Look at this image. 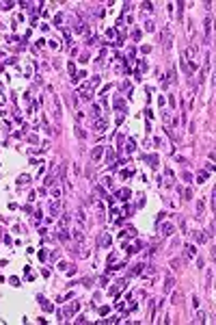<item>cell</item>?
<instances>
[{"instance_id": "cell-1", "label": "cell", "mask_w": 216, "mask_h": 325, "mask_svg": "<svg viewBox=\"0 0 216 325\" xmlns=\"http://www.w3.org/2000/svg\"><path fill=\"white\" fill-rule=\"evenodd\" d=\"M171 41H173L171 24H164V26H162V46H164V50H169V48H171Z\"/></svg>"}, {"instance_id": "cell-2", "label": "cell", "mask_w": 216, "mask_h": 325, "mask_svg": "<svg viewBox=\"0 0 216 325\" xmlns=\"http://www.w3.org/2000/svg\"><path fill=\"white\" fill-rule=\"evenodd\" d=\"M52 100H54V119H56V122H63V106H61L59 93H52Z\"/></svg>"}, {"instance_id": "cell-3", "label": "cell", "mask_w": 216, "mask_h": 325, "mask_svg": "<svg viewBox=\"0 0 216 325\" xmlns=\"http://www.w3.org/2000/svg\"><path fill=\"white\" fill-rule=\"evenodd\" d=\"M184 256H186V260H192V258L197 256V247L195 245H186L184 247Z\"/></svg>"}, {"instance_id": "cell-4", "label": "cell", "mask_w": 216, "mask_h": 325, "mask_svg": "<svg viewBox=\"0 0 216 325\" xmlns=\"http://www.w3.org/2000/svg\"><path fill=\"white\" fill-rule=\"evenodd\" d=\"M184 56H186V59H188V56H190V59H197V56H199V48H197L195 44H190V46H188V50H186V54H184Z\"/></svg>"}, {"instance_id": "cell-5", "label": "cell", "mask_w": 216, "mask_h": 325, "mask_svg": "<svg viewBox=\"0 0 216 325\" xmlns=\"http://www.w3.org/2000/svg\"><path fill=\"white\" fill-rule=\"evenodd\" d=\"M117 199L128 202V199H130V189H119V191H117Z\"/></svg>"}, {"instance_id": "cell-6", "label": "cell", "mask_w": 216, "mask_h": 325, "mask_svg": "<svg viewBox=\"0 0 216 325\" xmlns=\"http://www.w3.org/2000/svg\"><path fill=\"white\" fill-rule=\"evenodd\" d=\"M95 130H97V132H106V130H108V122H106V119H97V122H95Z\"/></svg>"}, {"instance_id": "cell-7", "label": "cell", "mask_w": 216, "mask_h": 325, "mask_svg": "<svg viewBox=\"0 0 216 325\" xmlns=\"http://www.w3.org/2000/svg\"><path fill=\"white\" fill-rule=\"evenodd\" d=\"M115 162H117V160H115V152L108 148L106 150V165H108V167H115Z\"/></svg>"}, {"instance_id": "cell-8", "label": "cell", "mask_w": 216, "mask_h": 325, "mask_svg": "<svg viewBox=\"0 0 216 325\" xmlns=\"http://www.w3.org/2000/svg\"><path fill=\"white\" fill-rule=\"evenodd\" d=\"M173 232H175V228H173V223H164V226H162V236H171Z\"/></svg>"}, {"instance_id": "cell-9", "label": "cell", "mask_w": 216, "mask_h": 325, "mask_svg": "<svg viewBox=\"0 0 216 325\" xmlns=\"http://www.w3.org/2000/svg\"><path fill=\"white\" fill-rule=\"evenodd\" d=\"M102 156H104V148H102V145L93 148V152H91V158H93V160H99Z\"/></svg>"}, {"instance_id": "cell-10", "label": "cell", "mask_w": 216, "mask_h": 325, "mask_svg": "<svg viewBox=\"0 0 216 325\" xmlns=\"http://www.w3.org/2000/svg\"><path fill=\"white\" fill-rule=\"evenodd\" d=\"M173 286H175V280H173L171 275H167V280H164V293H171Z\"/></svg>"}, {"instance_id": "cell-11", "label": "cell", "mask_w": 216, "mask_h": 325, "mask_svg": "<svg viewBox=\"0 0 216 325\" xmlns=\"http://www.w3.org/2000/svg\"><path fill=\"white\" fill-rule=\"evenodd\" d=\"M192 236H195V241H197V243H205V241H207V236L203 234L201 230H195V232H192Z\"/></svg>"}, {"instance_id": "cell-12", "label": "cell", "mask_w": 216, "mask_h": 325, "mask_svg": "<svg viewBox=\"0 0 216 325\" xmlns=\"http://www.w3.org/2000/svg\"><path fill=\"white\" fill-rule=\"evenodd\" d=\"M71 236H74L76 241L80 243V245H82V243H84V232H82V228H78V230H74V234H71Z\"/></svg>"}, {"instance_id": "cell-13", "label": "cell", "mask_w": 216, "mask_h": 325, "mask_svg": "<svg viewBox=\"0 0 216 325\" xmlns=\"http://www.w3.org/2000/svg\"><path fill=\"white\" fill-rule=\"evenodd\" d=\"M67 226H69V215H61L59 228H61V230H67Z\"/></svg>"}, {"instance_id": "cell-14", "label": "cell", "mask_w": 216, "mask_h": 325, "mask_svg": "<svg viewBox=\"0 0 216 325\" xmlns=\"http://www.w3.org/2000/svg\"><path fill=\"white\" fill-rule=\"evenodd\" d=\"M205 212V199H199L197 202V217H201Z\"/></svg>"}, {"instance_id": "cell-15", "label": "cell", "mask_w": 216, "mask_h": 325, "mask_svg": "<svg viewBox=\"0 0 216 325\" xmlns=\"http://www.w3.org/2000/svg\"><path fill=\"white\" fill-rule=\"evenodd\" d=\"M52 199H61V195H63V191H61V187H52Z\"/></svg>"}, {"instance_id": "cell-16", "label": "cell", "mask_w": 216, "mask_h": 325, "mask_svg": "<svg viewBox=\"0 0 216 325\" xmlns=\"http://www.w3.org/2000/svg\"><path fill=\"white\" fill-rule=\"evenodd\" d=\"M59 210H61V206H59V202H54V204H50V215H52V217H56V215H59Z\"/></svg>"}, {"instance_id": "cell-17", "label": "cell", "mask_w": 216, "mask_h": 325, "mask_svg": "<svg viewBox=\"0 0 216 325\" xmlns=\"http://www.w3.org/2000/svg\"><path fill=\"white\" fill-rule=\"evenodd\" d=\"M177 20H182V15H184V7H186V5H184V2H177Z\"/></svg>"}, {"instance_id": "cell-18", "label": "cell", "mask_w": 216, "mask_h": 325, "mask_svg": "<svg viewBox=\"0 0 216 325\" xmlns=\"http://www.w3.org/2000/svg\"><path fill=\"white\" fill-rule=\"evenodd\" d=\"M171 299H173V304H182V293H179V291H173V297H171Z\"/></svg>"}, {"instance_id": "cell-19", "label": "cell", "mask_w": 216, "mask_h": 325, "mask_svg": "<svg viewBox=\"0 0 216 325\" xmlns=\"http://www.w3.org/2000/svg\"><path fill=\"white\" fill-rule=\"evenodd\" d=\"M134 150H136V141H134V139H130L128 145H125V152H134Z\"/></svg>"}, {"instance_id": "cell-20", "label": "cell", "mask_w": 216, "mask_h": 325, "mask_svg": "<svg viewBox=\"0 0 216 325\" xmlns=\"http://www.w3.org/2000/svg\"><path fill=\"white\" fill-rule=\"evenodd\" d=\"M28 182H30V176H26V173H24V176H20V180H17L20 187H24V184H28Z\"/></svg>"}, {"instance_id": "cell-21", "label": "cell", "mask_w": 216, "mask_h": 325, "mask_svg": "<svg viewBox=\"0 0 216 325\" xmlns=\"http://www.w3.org/2000/svg\"><path fill=\"white\" fill-rule=\"evenodd\" d=\"M54 182H56V178H54V176H50V173H48V178L43 180V184H45V187H52Z\"/></svg>"}, {"instance_id": "cell-22", "label": "cell", "mask_w": 216, "mask_h": 325, "mask_svg": "<svg viewBox=\"0 0 216 325\" xmlns=\"http://www.w3.org/2000/svg\"><path fill=\"white\" fill-rule=\"evenodd\" d=\"M99 245H110V236H108V234H102V236H99Z\"/></svg>"}, {"instance_id": "cell-23", "label": "cell", "mask_w": 216, "mask_h": 325, "mask_svg": "<svg viewBox=\"0 0 216 325\" xmlns=\"http://www.w3.org/2000/svg\"><path fill=\"white\" fill-rule=\"evenodd\" d=\"M197 182H199V184L207 182V173H205V171H203V173H199V176H197Z\"/></svg>"}, {"instance_id": "cell-24", "label": "cell", "mask_w": 216, "mask_h": 325, "mask_svg": "<svg viewBox=\"0 0 216 325\" xmlns=\"http://www.w3.org/2000/svg\"><path fill=\"white\" fill-rule=\"evenodd\" d=\"M91 113H93V117H99V115H102V108H99L97 104H95V106H93V111H91Z\"/></svg>"}, {"instance_id": "cell-25", "label": "cell", "mask_w": 216, "mask_h": 325, "mask_svg": "<svg viewBox=\"0 0 216 325\" xmlns=\"http://www.w3.org/2000/svg\"><path fill=\"white\" fill-rule=\"evenodd\" d=\"M195 321H197V323H203V321H205V312L201 310L199 314H197V319H195Z\"/></svg>"}, {"instance_id": "cell-26", "label": "cell", "mask_w": 216, "mask_h": 325, "mask_svg": "<svg viewBox=\"0 0 216 325\" xmlns=\"http://www.w3.org/2000/svg\"><path fill=\"white\" fill-rule=\"evenodd\" d=\"M76 134H78V139H87V132L82 128H76Z\"/></svg>"}, {"instance_id": "cell-27", "label": "cell", "mask_w": 216, "mask_h": 325, "mask_svg": "<svg viewBox=\"0 0 216 325\" xmlns=\"http://www.w3.org/2000/svg\"><path fill=\"white\" fill-rule=\"evenodd\" d=\"M59 238H61V241H67V238H69V234H67V230H61V234H59Z\"/></svg>"}, {"instance_id": "cell-28", "label": "cell", "mask_w": 216, "mask_h": 325, "mask_svg": "<svg viewBox=\"0 0 216 325\" xmlns=\"http://www.w3.org/2000/svg\"><path fill=\"white\" fill-rule=\"evenodd\" d=\"M61 22H63V15H54V24H56V26H61Z\"/></svg>"}, {"instance_id": "cell-29", "label": "cell", "mask_w": 216, "mask_h": 325, "mask_svg": "<svg viewBox=\"0 0 216 325\" xmlns=\"http://www.w3.org/2000/svg\"><path fill=\"white\" fill-rule=\"evenodd\" d=\"M210 33H212V22L205 20V35H210Z\"/></svg>"}, {"instance_id": "cell-30", "label": "cell", "mask_w": 216, "mask_h": 325, "mask_svg": "<svg viewBox=\"0 0 216 325\" xmlns=\"http://www.w3.org/2000/svg\"><path fill=\"white\" fill-rule=\"evenodd\" d=\"M162 119H164V122H171V115H169V111H162Z\"/></svg>"}, {"instance_id": "cell-31", "label": "cell", "mask_w": 216, "mask_h": 325, "mask_svg": "<svg viewBox=\"0 0 216 325\" xmlns=\"http://www.w3.org/2000/svg\"><path fill=\"white\" fill-rule=\"evenodd\" d=\"M143 267H145V265H143V262H138V265L134 267V273H143Z\"/></svg>"}, {"instance_id": "cell-32", "label": "cell", "mask_w": 216, "mask_h": 325, "mask_svg": "<svg viewBox=\"0 0 216 325\" xmlns=\"http://www.w3.org/2000/svg\"><path fill=\"white\" fill-rule=\"evenodd\" d=\"M102 182H104V184H108V187H110V184H113V178H110V176H104V180H102Z\"/></svg>"}, {"instance_id": "cell-33", "label": "cell", "mask_w": 216, "mask_h": 325, "mask_svg": "<svg viewBox=\"0 0 216 325\" xmlns=\"http://www.w3.org/2000/svg\"><path fill=\"white\" fill-rule=\"evenodd\" d=\"M145 28H147L149 33H153V30H156V26H153V22H147V26H145Z\"/></svg>"}, {"instance_id": "cell-34", "label": "cell", "mask_w": 216, "mask_h": 325, "mask_svg": "<svg viewBox=\"0 0 216 325\" xmlns=\"http://www.w3.org/2000/svg\"><path fill=\"white\" fill-rule=\"evenodd\" d=\"M108 310H110V308H108V306H104V308H99V314H102V316L108 314Z\"/></svg>"}, {"instance_id": "cell-35", "label": "cell", "mask_w": 216, "mask_h": 325, "mask_svg": "<svg viewBox=\"0 0 216 325\" xmlns=\"http://www.w3.org/2000/svg\"><path fill=\"white\" fill-rule=\"evenodd\" d=\"M179 228H182V232H186V219H179Z\"/></svg>"}, {"instance_id": "cell-36", "label": "cell", "mask_w": 216, "mask_h": 325, "mask_svg": "<svg viewBox=\"0 0 216 325\" xmlns=\"http://www.w3.org/2000/svg\"><path fill=\"white\" fill-rule=\"evenodd\" d=\"M50 48H52V50H56V48H59V44H56V39H52V41H50Z\"/></svg>"}, {"instance_id": "cell-37", "label": "cell", "mask_w": 216, "mask_h": 325, "mask_svg": "<svg viewBox=\"0 0 216 325\" xmlns=\"http://www.w3.org/2000/svg\"><path fill=\"white\" fill-rule=\"evenodd\" d=\"M82 284H84V286L89 288V286H91V277H84V280H82Z\"/></svg>"}, {"instance_id": "cell-38", "label": "cell", "mask_w": 216, "mask_h": 325, "mask_svg": "<svg viewBox=\"0 0 216 325\" xmlns=\"http://www.w3.org/2000/svg\"><path fill=\"white\" fill-rule=\"evenodd\" d=\"M143 7H145V9H147V11H153V5H151V2H145V5H143Z\"/></svg>"}, {"instance_id": "cell-39", "label": "cell", "mask_w": 216, "mask_h": 325, "mask_svg": "<svg viewBox=\"0 0 216 325\" xmlns=\"http://www.w3.org/2000/svg\"><path fill=\"white\" fill-rule=\"evenodd\" d=\"M28 143H37V134H30V137H28Z\"/></svg>"}, {"instance_id": "cell-40", "label": "cell", "mask_w": 216, "mask_h": 325, "mask_svg": "<svg viewBox=\"0 0 216 325\" xmlns=\"http://www.w3.org/2000/svg\"><path fill=\"white\" fill-rule=\"evenodd\" d=\"M184 195H186V199H190V197H192V191H190V189H186V191H184Z\"/></svg>"}, {"instance_id": "cell-41", "label": "cell", "mask_w": 216, "mask_h": 325, "mask_svg": "<svg viewBox=\"0 0 216 325\" xmlns=\"http://www.w3.org/2000/svg\"><path fill=\"white\" fill-rule=\"evenodd\" d=\"M2 102H5V95H2V93H0V104H2Z\"/></svg>"}]
</instances>
